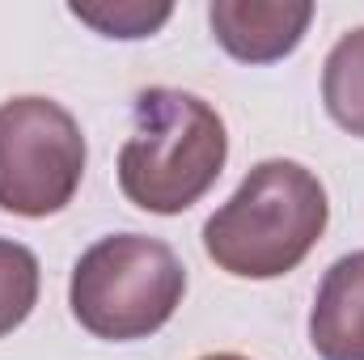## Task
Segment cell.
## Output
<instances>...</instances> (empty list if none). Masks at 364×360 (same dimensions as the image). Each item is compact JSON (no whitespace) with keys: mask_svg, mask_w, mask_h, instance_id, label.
<instances>
[{"mask_svg":"<svg viewBox=\"0 0 364 360\" xmlns=\"http://www.w3.org/2000/svg\"><path fill=\"white\" fill-rule=\"evenodd\" d=\"M326 186L301 162H259L242 186L208 216L203 250L237 280H279L305 263L326 233Z\"/></svg>","mask_w":364,"mask_h":360,"instance_id":"1","label":"cell"},{"mask_svg":"<svg viewBox=\"0 0 364 360\" xmlns=\"http://www.w3.org/2000/svg\"><path fill=\"white\" fill-rule=\"evenodd\" d=\"M229 162V136L216 106L170 85L136 93L132 136L119 149V191L153 212L178 216L199 203Z\"/></svg>","mask_w":364,"mask_h":360,"instance_id":"2","label":"cell"},{"mask_svg":"<svg viewBox=\"0 0 364 360\" xmlns=\"http://www.w3.org/2000/svg\"><path fill=\"white\" fill-rule=\"evenodd\" d=\"M186 268L161 238L110 233L77 259L68 280L73 318L93 339L132 344L157 335L182 305Z\"/></svg>","mask_w":364,"mask_h":360,"instance_id":"3","label":"cell"},{"mask_svg":"<svg viewBox=\"0 0 364 360\" xmlns=\"http://www.w3.org/2000/svg\"><path fill=\"white\" fill-rule=\"evenodd\" d=\"M85 179V136L55 97L0 102V208L13 216H55Z\"/></svg>","mask_w":364,"mask_h":360,"instance_id":"4","label":"cell"},{"mask_svg":"<svg viewBox=\"0 0 364 360\" xmlns=\"http://www.w3.org/2000/svg\"><path fill=\"white\" fill-rule=\"evenodd\" d=\"M212 38L242 64H275L292 55L314 21L309 0H212Z\"/></svg>","mask_w":364,"mask_h":360,"instance_id":"5","label":"cell"},{"mask_svg":"<svg viewBox=\"0 0 364 360\" xmlns=\"http://www.w3.org/2000/svg\"><path fill=\"white\" fill-rule=\"evenodd\" d=\"M309 344L322 360H364V250L326 268L309 309Z\"/></svg>","mask_w":364,"mask_h":360,"instance_id":"6","label":"cell"},{"mask_svg":"<svg viewBox=\"0 0 364 360\" xmlns=\"http://www.w3.org/2000/svg\"><path fill=\"white\" fill-rule=\"evenodd\" d=\"M322 102L343 132L364 140V26L331 47L322 64Z\"/></svg>","mask_w":364,"mask_h":360,"instance_id":"7","label":"cell"},{"mask_svg":"<svg viewBox=\"0 0 364 360\" xmlns=\"http://www.w3.org/2000/svg\"><path fill=\"white\" fill-rule=\"evenodd\" d=\"M38 305V259L30 246L0 238V339L13 335Z\"/></svg>","mask_w":364,"mask_h":360,"instance_id":"8","label":"cell"},{"mask_svg":"<svg viewBox=\"0 0 364 360\" xmlns=\"http://www.w3.org/2000/svg\"><path fill=\"white\" fill-rule=\"evenodd\" d=\"M68 13L77 21L93 26L106 38H149L157 34L174 4H149V0H97V4H68Z\"/></svg>","mask_w":364,"mask_h":360,"instance_id":"9","label":"cell"},{"mask_svg":"<svg viewBox=\"0 0 364 360\" xmlns=\"http://www.w3.org/2000/svg\"><path fill=\"white\" fill-rule=\"evenodd\" d=\"M199 360H250V356H237V352H212V356H199Z\"/></svg>","mask_w":364,"mask_h":360,"instance_id":"10","label":"cell"}]
</instances>
